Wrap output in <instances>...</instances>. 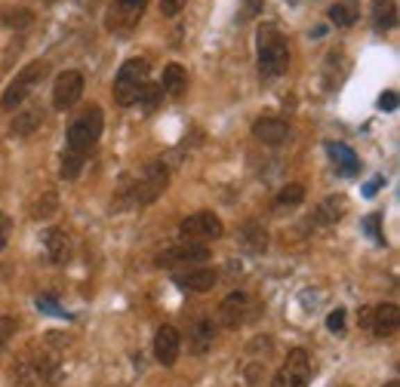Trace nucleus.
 Wrapping results in <instances>:
<instances>
[{"mask_svg": "<svg viewBox=\"0 0 400 387\" xmlns=\"http://www.w3.org/2000/svg\"><path fill=\"white\" fill-rule=\"evenodd\" d=\"M185 3H188V0H160V16L163 19H176L178 12L185 10Z\"/></svg>", "mask_w": 400, "mask_h": 387, "instance_id": "nucleus-31", "label": "nucleus"}, {"mask_svg": "<svg viewBox=\"0 0 400 387\" xmlns=\"http://www.w3.org/2000/svg\"><path fill=\"white\" fill-rule=\"evenodd\" d=\"M38 307H40V311H49V313H53V317H68V313L65 311H62V307L59 304H56V301L53 298H38Z\"/></svg>", "mask_w": 400, "mask_h": 387, "instance_id": "nucleus-34", "label": "nucleus"}, {"mask_svg": "<svg viewBox=\"0 0 400 387\" xmlns=\"http://www.w3.org/2000/svg\"><path fill=\"white\" fill-rule=\"evenodd\" d=\"M382 184H385V178H382V175H376L373 182H369L367 188H363V194H367V197H376V194H378V188H382Z\"/></svg>", "mask_w": 400, "mask_h": 387, "instance_id": "nucleus-37", "label": "nucleus"}, {"mask_svg": "<svg viewBox=\"0 0 400 387\" xmlns=\"http://www.w3.org/2000/svg\"><path fill=\"white\" fill-rule=\"evenodd\" d=\"M369 16H373L376 31H388V28L397 25V3H394V0H373Z\"/></svg>", "mask_w": 400, "mask_h": 387, "instance_id": "nucleus-24", "label": "nucleus"}, {"mask_svg": "<svg viewBox=\"0 0 400 387\" xmlns=\"http://www.w3.org/2000/svg\"><path fill=\"white\" fill-rule=\"evenodd\" d=\"M148 83V59L133 55L120 64L117 77H114V102L120 108H133L139 105V96Z\"/></svg>", "mask_w": 400, "mask_h": 387, "instance_id": "nucleus-3", "label": "nucleus"}, {"mask_svg": "<svg viewBox=\"0 0 400 387\" xmlns=\"http://www.w3.org/2000/svg\"><path fill=\"white\" fill-rule=\"evenodd\" d=\"M6 28H16V31H25V28L34 25V12L31 10H6L3 12Z\"/></svg>", "mask_w": 400, "mask_h": 387, "instance_id": "nucleus-27", "label": "nucleus"}, {"mask_svg": "<svg viewBox=\"0 0 400 387\" xmlns=\"http://www.w3.org/2000/svg\"><path fill=\"white\" fill-rule=\"evenodd\" d=\"M178 350H182V335H178L176 326L163 322V326L157 329V335H154V356H157V363L176 366Z\"/></svg>", "mask_w": 400, "mask_h": 387, "instance_id": "nucleus-14", "label": "nucleus"}, {"mask_svg": "<svg viewBox=\"0 0 400 387\" xmlns=\"http://www.w3.org/2000/svg\"><path fill=\"white\" fill-rule=\"evenodd\" d=\"M157 86H160V92L178 98L185 89H188V71H185L178 62H169L167 68H163V77H160V83H157Z\"/></svg>", "mask_w": 400, "mask_h": 387, "instance_id": "nucleus-18", "label": "nucleus"}, {"mask_svg": "<svg viewBox=\"0 0 400 387\" xmlns=\"http://www.w3.org/2000/svg\"><path fill=\"white\" fill-rule=\"evenodd\" d=\"M247 320H253V301L244 289H234L222 304H219V322L225 329H240Z\"/></svg>", "mask_w": 400, "mask_h": 387, "instance_id": "nucleus-12", "label": "nucleus"}, {"mask_svg": "<svg viewBox=\"0 0 400 387\" xmlns=\"http://www.w3.org/2000/svg\"><path fill=\"white\" fill-rule=\"evenodd\" d=\"M148 0H111L108 6V19H105V28L108 31H130L142 22L145 16Z\"/></svg>", "mask_w": 400, "mask_h": 387, "instance_id": "nucleus-10", "label": "nucleus"}, {"mask_svg": "<svg viewBox=\"0 0 400 387\" xmlns=\"http://www.w3.org/2000/svg\"><path fill=\"white\" fill-rule=\"evenodd\" d=\"M44 246L56 264H68L71 255H74V240H71V234L65 227H49L44 234Z\"/></svg>", "mask_w": 400, "mask_h": 387, "instance_id": "nucleus-16", "label": "nucleus"}, {"mask_svg": "<svg viewBox=\"0 0 400 387\" xmlns=\"http://www.w3.org/2000/svg\"><path fill=\"white\" fill-rule=\"evenodd\" d=\"M305 200V184L292 182V184H283L281 194H277V206H299Z\"/></svg>", "mask_w": 400, "mask_h": 387, "instance_id": "nucleus-26", "label": "nucleus"}, {"mask_svg": "<svg viewBox=\"0 0 400 387\" xmlns=\"http://www.w3.org/2000/svg\"><path fill=\"white\" fill-rule=\"evenodd\" d=\"M326 16H330L333 25H339V28H351V25H354V19H357V10H354L351 3H333Z\"/></svg>", "mask_w": 400, "mask_h": 387, "instance_id": "nucleus-25", "label": "nucleus"}, {"mask_svg": "<svg viewBox=\"0 0 400 387\" xmlns=\"http://www.w3.org/2000/svg\"><path fill=\"white\" fill-rule=\"evenodd\" d=\"M167 184H169V166L154 160V163H148L145 172H142L133 184L130 182L124 184V194H130V206H148L167 191Z\"/></svg>", "mask_w": 400, "mask_h": 387, "instance_id": "nucleus-4", "label": "nucleus"}, {"mask_svg": "<svg viewBox=\"0 0 400 387\" xmlns=\"http://www.w3.org/2000/svg\"><path fill=\"white\" fill-rule=\"evenodd\" d=\"M173 283L178 286V289L185 292H210L212 286L219 283V274L212 268H188V270H178V274H173Z\"/></svg>", "mask_w": 400, "mask_h": 387, "instance_id": "nucleus-15", "label": "nucleus"}, {"mask_svg": "<svg viewBox=\"0 0 400 387\" xmlns=\"http://www.w3.org/2000/svg\"><path fill=\"white\" fill-rule=\"evenodd\" d=\"M345 212H348V200L342 197V194H333V197H326L324 203L314 209V221H317V225H335V221H342Z\"/></svg>", "mask_w": 400, "mask_h": 387, "instance_id": "nucleus-20", "label": "nucleus"}, {"mask_svg": "<svg viewBox=\"0 0 400 387\" xmlns=\"http://www.w3.org/2000/svg\"><path fill=\"white\" fill-rule=\"evenodd\" d=\"M225 234V225L216 212H194V215H185L178 221V237L191 243H206V240H219Z\"/></svg>", "mask_w": 400, "mask_h": 387, "instance_id": "nucleus-7", "label": "nucleus"}, {"mask_svg": "<svg viewBox=\"0 0 400 387\" xmlns=\"http://www.w3.org/2000/svg\"><path fill=\"white\" fill-rule=\"evenodd\" d=\"M240 246L249 249V252H265L268 249V231L259 225V221H247L240 227Z\"/></svg>", "mask_w": 400, "mask_h": 387, "instance_id": "nucleus-23", "label": "nucleus"}, {"mask_svg": "<svg viewBox=\"0 0 400 387\" xmlns=\"http://www.w3.org/2000/svg\"><path fill=\"white\" fill-rule=\"evenodd\" d=\"M367 231L373 234V240L378 243V246H382L385 237H382V231H378V215H369V218H367Z\"/></svg>", "mask_w": 400, "mask_h": 387, "instance_id": "nucleus-36", "label": "nucleus"}, {"mask_svg": "<svg viewBox=\"0 0 400 387\" xmlns=\"http://www.w3.org/2000/svg\"><path fill=\"white\" fill-rule=\"evenodd\" d=\"M28 215H31L34 221H49L53 215H59V194L40 191L38 197L31 200V206H28Z\"/></svg>", "mask_w": 400, "mask_h": 387, "instance_id": "nucleus-21", "label": "nucleus"}, {"mask_svg": "<svg viewBox=\"0 0 400 387\" xmlns=\"http://www.w3.org/2000/svg\"><path fill=\"white\" fill-rule=\"evenodd\" d=\"M40 123H44V108L31 105V108H25L22 114H16V120H12V132L22 135V139H28V135L38 132Z\"/></svg>", "mask_w": 400, "mask_h": 387, "instance_id": "nucleus-22", "label": "nucleus"}, {"mask_svg": "<svg viewBox=\"0 0 400 387\" xmlns=\"http://www.w3.org/2000/svg\"><path fill=\"white\" fill-rule=\"evenodd\" d=\"M12 237V218L6 212H0V252L6 249V243H10Z\"/></svg>", "mask_w": 400, "mask_h": 387, "instance_id": "nucleus-32", "label": "nucleus"}, {"mask_svg": "<svg viewBox=\"0 0 400 387\" xmlns=\"http://www.w3.org/2000/svg\"><path fill=\"white\" fill-rule=\"evenodd\" d=\"M360 329L373 332L376 338H391L400 329V307L397 304H376V307H363L360 311Z\"/></svg>", "mask_w": 400, "mask_h": 387, "instance_id": "nucleus-8", "label": "nucleus"}, {"mask_svg": "<svg viewBox=\"0 0 400 387\" xmlns=\"http://www.w3.org/2000/svg\"><path fill=\"white\" fill-rule=\"evenodd\" d=\"M12 338H16V320L6 317V313H0V350H3Z\"/></svg>", "mask_w": 400, "mask_h": 387, "instance_id": "nucleus-28", "label": "nucleus"}, {"mask_svg": "<svg viewBox=\"0 0 400 387\" xmlns=\"http://www.w3.org/2000/svg\"><path fill=\"white\" fill-rule=\"evenodd\" d=\"M253 139L268 148H281V145H287V139H290V123L274 117V114H265V117H259L253 123Z\"/></svg>", "mask_w": 400, "mask_h": 387, "instance_id": "nucleus-13", "label": "nucleus"}, {"mask_svg": "<svg viewBox=\"0 0 400 387\" xmlns=\"http://www.w3.org/2000/svg\"><path fill=\"white\" fill-rule=\"evenodd\" d=\"M385 387H400V381H388V384H385Z\"/></svg>", "mask_w": 400, "mask_h": 387, "instance_id": "nucleus-38", "label": "nucleus"}, {"mask_svg": "<svg viewBox=\"0 0 400 387\" xmlns=\"http://www.w3.org/2000/svg\"><path fill=\"white\" fill-rule=\"evenodd\" d=\"M212 341H216V322H212L210 317H200L194 326H191V335H188V347L191 354L203 356L212 350Z\"/></svg>", "mask_w": 400, "mask_h": 387, "instance_id": "nucleus-17", "label": "nucleus"}, {"mask_svg": "<svg viewBox=\"0 0 400 387\" xmlns=\"http://www.w3.org/2000/svg\"><path fill=\"white\" fill-rule=\"evenodd\" d=\"M47 74H49V62L47 59H38V62L25 64V68L12 77V83L3 89V96H0V108H3V111H16V108L22 105L34 89H38V83L44 80Z\"/></svg>", "mask_w": 400, "mask_h": 387, "instance_id": "nucleus-5", "label": "nucleus"}, {"mask_svg": "<svg viewBox=\"0 0 400 387\" xmlns=\"http://www.w3.org/2000/svg\"><path fill=\"white\" fill-rule=\"evenodd\" d=\"M265 0H240V22H253L256 16H262Z\"/></svg>", "mask_w": 400, "mask_h": 387, "instance_id": "nucleus-29", "label": "nucleus"}, {"mask_svg": "<svg viewBox=\"0 0 400 387\" xmlns=\"http://www.w3.org/2000/svg\"><path fill=\"white\" fill-rule=\"evenodd\" d=\"M256 49H259V74L265 80H274V77H283L290 68V40L287 34L277 25H265L256 34Z\"/></svg>", "mask_w": 400, "mask_h": 387, "instance_id": "nucleus-1", "label": "nucleus"}, {"mask_svg": "<svg viewBox=\"0 0 400 387\" xmlns=\"http://www.w3.org/2000/svg\"><path fill=\"white\" fill-rule=\"evenodd\" d=\"M210 246L206 243H191V240H182V243H176V246H167L163 252H157L154 258V264L157 268H178V264H203V261H210Z\"/></svg>", "mask_w": 400, "mask_h": 387, "instance_id": "nucleus-9", "label": "nucleus"}, {"mask_svg": "<svg viewBox=\"0 0 400 387\" xmlns=\"http://www.w3.org/2000/svg\"><path fill=\"white\" fill-rule=\"evenodd\" d=\"M83 96V74L81 71H62L53 83V108L56 111H68L81 102Z\"/></svg>", "mask_w": 400, "mask_h": 387, "instance_id": "nucleus-11", "label": "nucleus"}, {"mask_svg": "<svg viewBox=\"0 0 400 387\" xmlns=\"http://www.w3.org/2000/svg\"><path fill=\"white\" fill-rule=\"evenodd\" d=\"M326 329H330V332H342V329H345V311H342V307L330 311V317H326Z\"/></svg>", "mask_w": 400, "mask_h": 387, "instance_id": "nucleus-33", "label": "nucleus"}, {"mask_svg": "<svg viewBox=\"0 0 400 387\" xmlns=\"http://www.w3.org/2000/svg\"><path fill=\"white\" fill-rule=\"evenodd\" d=\"M311 375H314L311 354L305 347H292L287 354V360H283V366L277 369L271 387H308Z\"/></svg>", "mask_w": 400, "mask_h": 387, "instance_id": "nucleus-6", "label": "nucleus"}, {"mask_svg": "<svg viewBox=\"0 0 400 387\" xmlns=\"http://www.w3.org/2000/svg\"><path fill=\"white\" fill-rule=\"evenodd\" d=\"M326 154L333 157L335 169H339L342 175H357V172H360V160H357V154L348 145H342V141H326Z\"/></svg>", "mask_w": 400, "mask_h": 387, "instance_id": "nucleus-19", "label": "nucleus"}, {"mask_svg": "<svg viewBox=\"0 0 400 387\" xmlns=\"http://www.w3.org/2000/svg\"><path fill=\"white\" fill-rule=\"evenodd\" d=\"M102 126H105V117H102V108L99 105H90L87 111H81L68 126V135H65V154H74L81 160H87L96 148V141L102 139Z\"/></svg>", "mask_w": 400, "mask_h": 387, "instance_id": "nucleus-2", "label": "nucleus"}, {"mask_svg": "<svg viewBox=\"0 0 400 387\" xmlns=\"http://www.w3.org/2000/svg\"><path fill=\"white\" fill-rule=\"evenodd\" d=\"M378 108H382V111H394V108H397V92H394V89L382 92V98H378Z\"/></svg>", "mask_w": 400, "mask_h": 387, "instance_id": "nucleus-35", "label": "nucleus"}, {"mask_svg": "<svg viewBox=\"0 0 400 387\" xmlns=\"http://www.w3.org/2000/svg\"><path fill=\"white\" fill-rule=\"evenodd\" d=\"M160 96H163V92H160V86H157V83H145V89H142L139 102H142V105H145V108H148V111H151V108H154L157 102H160Z\"/></svg>", "mask_w": 400, "mask_h": 387, "instance_id": "nucleus-30", "label": "nucleus"}]
</instances>
